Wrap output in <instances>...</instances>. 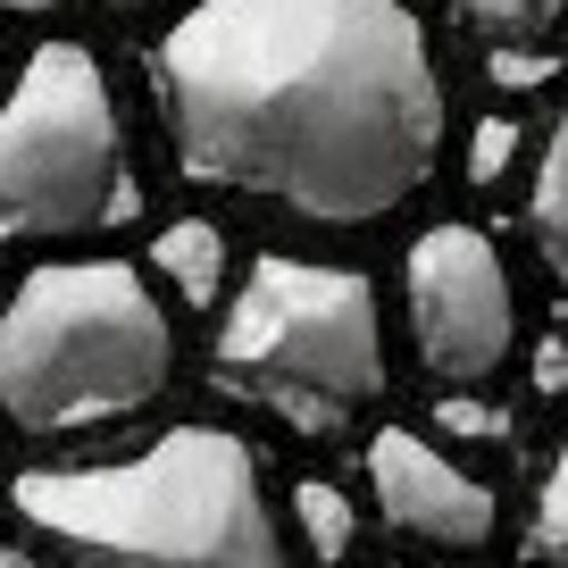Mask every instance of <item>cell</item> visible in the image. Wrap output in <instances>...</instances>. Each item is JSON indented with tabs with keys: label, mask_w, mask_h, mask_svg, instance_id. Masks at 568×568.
I'll return each mask as SVG.
<instances>
[{
	"label": "cell",
	"mask_w": 568,
	"mask_h": 568,
	"mask_svg": "<svg viewBox=\"0 0 568 568\" xmlns=\"http://www.w3.org/2000/svg\"><path fill=\"white\" fill-rule=\"evenodd\" d=\"M151 92L193 184L310 226H376L444 160V75L402 0H193Z\"/></svg>",
	"instance_id": "obj_1"
},
{
	"label": "cell",
	"mask_w": 568,
	"mask_h": 568,
	"mask_svg": "<svg viewBox=\"0 0 568 568\" xmlns=\"http://www.w3.org/2000/svg\"><path fill=\"white\" fill-rule=\"evenodd\" d=\"M9 510L68 568H284L260 460L226 426H168L109 468H26Z\"/></svg>",
	"instance_id": "obj_2"
},
{
	"label": "cell",
	"mask_w": 568,
	"mask_h": 568,
	"mask_svg": "<svg viewBox=\"0 0 568 568\" xmlns=\"http://www.w3.org/2000/svg\"><path fill=\"white\" fill-rule=\"evenodd\" d=\"M176 376V326L125 260H51L0 310V409L26 435H92L151 409Z\"/></svg>",
	"instance_id": "obj_3"
},
{
	"label": "cell",
	"mask_w": 568,
	"mask_h": 568,
	"mask_svg": "<svg viewBox=\"0 0 568 568\" xmlns=\"http://www.w3.org/2000/svg\"><path fill=\"white\" fill-rule=\"evenodd\" d=\"M217 385L251 393L302 435H335L359 402L385 385V326H376V284L359 267L326 260H251L234 310L217 318L210 352Z\"/></svg>",
	"instance_id": "obj_4"
},
{
	"label": "cell",
	"mask_w": 568,
	"mask_h": 568,
	"mask_svg": "<svg viewBox=\"0 0 568 568\" xmlns=\"http://www.w3.org/2000/svg\"><path fill=\"white\" fill-rule=\"evenodd\" d=\"M142 210L109 75L84 42H42L0 101V243H68Z\"/></svg>",
	"instance_id": "obj_5"
},
{
	"label": "cell",
	"mask_w": 568,
	"mask_h": 568,
	"mask_svg": "<svg viewBox=\"0 0 568 568\" xmlns=\"http://www.w3.org/2000/svg\"><path fill=\"white\" fill-rule=\"evenodd\" d=\"M409 293V343H418V368L444 376V385H477L510 359L518 343V293L510 267H501L494 234L468 226V217H444L409 243L402 267Z\"/></svg>",
	"instance_id": "obj_6"
},
{
	"label": "cell",
	"mask_w": 568,
	"mask_h": 568,
	"mask_svg": "<svg viewBox=\"0 0 568 568\" xmlns=\"http://www.w3.org/2000/svg\"><path fill=\"white\" fill-rule=\"evenodd\" d=\"M368 485H376V518L393 535H409V544H435V551L494 544V494L409 426H385L368 444Z\"/></svg>",
	"instance_id": "obj_7"
},
{
	"label": "cell",
	"mask_w": 568,
	"mask_h": 568,
	"mask_svg": "<svg viewBox=\"0 0 568 568\" xmlns=\"http://www.w3.org/2000/svg\"><path fill=\"white\" fill-rule=\"evenodd\" d=\"M151 267H160L193 310H210L217 284H226V234H217L210 217H176V226L151 243Z\"/></svg>",
	"instance_id": "obj_8"
},
{
	"label": "cell",
	"mask_w": 568,
	"mask_h": 568,
	"mask_svg": "<svg viewBox=\"0 0 568 568\" xmlns=\"http://www.w3.org/2000/svg\"><path fill=\"white\" fill-rule=\"evenodd\" d=\"M527 226H535V251H544L551 284L568 293V109L544 142V168H535V193H527Z\"/></svg>",
	"instance_id": "obj_9"
},
{
	"label": "cell",
	"mask_w": 568,
	"mask_h": 568,
	"mask_svg": "<svg viewBox=\"0 0 568 568\" xmlns=\"http://www.w3.org/2000/svg\"><path fill=\"white\" fill-rule=\"evenodd\" d=\"M293 510H302V535H310V560H318V568L352 560V501H343L335 485L302 477V494H293Z\"/></svg>",
	"instance_id": "obj_10"
},
{
	"label": "cell",
	"mask_w": 568,
	"mask_h": 568,
	"mask_svg": "<svg viewBox=\"0 0 568 568\" xmlns=\"http://www.w3.org/2000/svg\"><path fill=\"white\" fill-rule=\"evenodd\" d=\"M452 9L494 42H535V34H551V26L568 18V0H452Z\"/></svg>",
	"instance_id": "obj_11"
},
{
	"label": "cell",
	"mask_w": 568,
	"mask_h": 568,
	"mask_svg": "<svg viewBox=\"0 0 568 568\" xmlns=\"http://www.w3.org/2000/svg\"><path fill=\"white\" fill-rule=\"evenodd\" d=\"M535 560L568 568V444H560V460H551L544 494H535Z\"/></svg>",
	"instance_id": "obj_12"
},
{
	"label": "cell",
	"mask_w": 568,
	"mask_h": 568,
	"mask_svg": "<svg viewBox=\"0 0 568 568\" xmlns=\"http://www.w3.org/2000/svg\"><path fill=\"white\" fill-rule=\"evenodd\" d=\"M518 160V118H485L477 125V142H468V184H501V168Z\"/></svg>",
	"instance_id": "obj_13"
},
{
	"label": "cell",
	"mask_w": 568,
	"mask_h": 568,
	"mask_svg": "<svg viewBox=\"0 0 568 568\" xmlns=\"http://www.w3.org/2000/svg\"><path fill=\"white\" fill-rule=\"evenodd\" d=\"M551 68H560L551 51H518V42H501V51H494V84H501V92H527V84H544Z\"/></svg>",
	"instance_id": "obj_14"
},
{
	"label": "cell",
	"mask_w": 568,
	"mask_h": 568,
	"mask_svg": "<svg viewBox=\"0 0 568 568\" xmlns=\"http://www.w3.org/2000/svg\"><path fill=\"white\" fill-rule=\"evenodd\" d=\"M452 435H510V409H477V402H444Z\"/></svg>",
	"instance_id": "obj_15"
},
{
	"label": "cell",
	"mask_w": 568,
	"mask_h": 568,
	"mask_svg": "<svg viewBox=\"0 0 568 568\" xmlns=\"http://www.w3.org/2000/svg\"><path fill=\"white\" fill-rule=\"evenodd\" d=\"M18 18H51V9H142V0H0Z\"/></svg>",
	"instance_id": "obj_16"
},
{
	"label": "cell",
	"mask_w": 568,
	"mask_h": 568,
	"mask_svg": "<svg viewBox=\"0 0 568 568\" xmlns=\"http://www.w3.org/2000/svg\"><path fill=\"white\" fill-rule=\"evenodd\" d=\"M544 393H568V343H551V352H544Z\"/></svg>",
	"instance_id": "obj_17"
}]
</instances>
